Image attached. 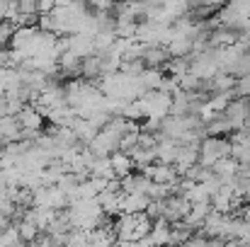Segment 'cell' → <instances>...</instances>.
<instances>
[{
	"label": "cell",
	"instance_id": "obj_1",
	"mask_svg": "<svg viewBox=\"0 0 250 247\" xmlns=\"http://www.w3.org/2000/svg\"><path fill=\"white\" fill-rule=\"evenodd\" d=\"M231 158V143L224 141L221 136H209L199 146V165L202 167H214L219 160Z\"/></svg>",
	"mask_w": 250,
	"mask_h": 247
},
{
	"label": "cell",
	"instance_id": "obj_2",
	"mask_svg": "<svg viewBox=\"0 0 250 247\" xmlns=\"http://www.w3.org/2000/svg\"><path fill=\"white\" fill-rule=\"evenodd\" d=\"M224 116L229 119V124H231L233 129H243L250 116V99H246V97L233 99V102L224 109Z\"/></svg>",
	"mask_w": 250,
	"mask_h": 247
},
{
	"label": "cell",
	"instance_id": "obj_3",
	"mask_svg": "<svg viewBox=\"0 0 250 247\" xmlns=\"http://www.w3.org/2000/svg\"><path fill=\"white\" fill-rule=\"evenodd\" d=\"M148 204H151V196L148 194L124 191L122 194V201H119V213H146Z\"/></svg>",
	"mask_w": 250,
	"mask_h": 247
},
{
	"label": "cell",
	"instance_id": "obj_4",
	"mask_svg": "<svg viewBox=\"0 0 250 247\" xmlns=\"http://www.w3.org/2000/svg\"><path fill=\"white\" fill-rule=\"evenodd\" d=\"M192 238H194V228H192L189 223H185V221L172 223V230H170V245L167 247H180V245H185L187 240H192Z\"/></svg>",
	"mask_w": 250,
	"mask_h": 247
},
{
	"label": "cell",
	"instance_id": "obj_5",
	"mask_svg": "<svg viewBox=\"0 0 250 247\" xmlns=\"http://www.w3.org/2000/svg\"><path fill=\"white\" fill-rule=\"evenodd\" d=\"M109 160H112V170H114V174H117V177H126V174H131L134 160H131V155H129V153L117 151V153H112V155H109Z\"/></svg>",
	"mask_w": 250,
	"mask_h": 247
},
{
	"label": "cell",
	"instance_id": "obj_6",
	"mask_svg": "<svg viewBox=\"0 0 250 247\" xmlns=\"http://www.w3.org/2000/svg\"><path fill=\"white\" fill-rule=\"evenodd\" d=\"M236 95H238V97H246V99H250V76H243L241 80L236 82Z\"/></svg>",
	"mask_w": 250,
	"mask_h": 247
}]
</instances>
